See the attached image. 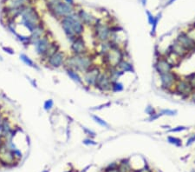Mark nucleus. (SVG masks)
Segmentation results:
<instances>
[{
  "label": "nucleus",
  "mask_w": 195,
  "mask_h": 172,
  "mask_svg": "<svg viewBox=\"0 0 195 172\" xmlns=\"http://www.w3.org/2000/svg\"><path fill=\"white\" fill-rule=\"evenodd\" d=\"M26 78L28 79V81L30 83V84L33 86L34 88H38V83H37L36 80H35V79H32V78H30V77H27V76H26Z\"/></svg>",
  "instance_id": "a19ab883"
},
{
  "label": "nucleus",
  "mask_w": 195,
  "mask_h": 172,
  "mask_svg": "<svg viewBox=\"0 0 195 172\" xmlns=\"http://www.w3.org/2000/svg\"><path fill=\"white\" fill-rule=\"evenodd\" d=\"M91 117L93 119V121H95V123H96L97 124H99L101 127H103V128H109V124L105 121L104 119H102L101 117H100L99 116L97 115H91Z\"/></svg>",
  "instance_id": "cd10ccee"
},
{
  "label": "nucleus",
  "mask_w": 195,
  "mask_h": 172,
  "mask_svg": "<svg viewBox=\"0 0 195 172\" xmlns=\"http://www.w3.org/2000/svg\"><path fill=\"white\" fill-rule=\"evenodd\" d=\"M174 1H175V0H169V1L167 2V5H172Z\"/></svg>",
  "instance_id": "c03bdc74"
},
{
  "label": "nucleus",
  "mask_w": 195,
  "mask_h": 172,
  "mask_svg": "<svg viewBox=\"0 0 195 172\" xmlns=\"http://www.w3.org/2000/svg\"><path fill=\"white\" fill-rule=\"evenodd\" d=\"M188 99L192 100V102H195V90H193V91H192V92L190 94V96H189V98H188Z\"/></svg>",
  "instance_id": "79ce46f5"
},
{
  "label": "nucleus",
  "mask_w": 195,
  "mask_h": 172,
  "mask_svg": "<svg viewBox=\"0 0 195 172\" xmlns=\"http://www.w3.org/2000/svg\"><path fill=\"white\" fill-rule=\"evenodd\" d=\"M167 139L170 144H173L176 147H181L182 146V140L181 138H179V137H176L173 136H168Z\"/></svg>",
  "instance_id": "c85d7f7f"
},
{
  "label": "nucleus",
  "mask_w": 195,
  "mask_h": 172,
  "mask_svg": "<svg viewBox=\"0 0 195 172\" xmlns=\"http://www.w3.org/2000/svg\"><path fill=\"white\" fill-rule=\"evenodd\" d=\"M193 90L194 89L192 88L191 83L185 77H181V78L175 83L172 92L180 96L182 98H189V96Z\"/></svg>",
  "instance_id": "39448f33"
},
{
  "label": "nucleus",
  "mask_w": 195,
  "mask_h": 172,
  "mask_svg": "<svg viewBox=\"0 0 195 172\" xmlns=\"http://www.w3.org/2000/svg\"><path fill=\"white\" fill-rule=\"evenodd\" d=\"M21 24L24 26L30 33H31L38 24H40V18L36 11L30 7H23L20 11Z\"/></svg>",
  "instance_id": "f03ea898"
},
{
  "label": "nucleus",
  "mask_w": 195,
  "mask_h": 172,
  "mask_svg": "<svg viewBox=\"0 0 195 172\" xmlns=\"http://www.w3.org/2000/svg\"><path fill=\"white\" fill-rule=\"evenodd\" d=\"M2 119H3V117H1V115H0V123H1V121H2Z\"/></svg>",
  "instance_id": "09e8293b"
},
{
  "label": "nucleus",
  "mask_w": 195,
  "mask_h": 172,
  "mask_svg": "<svg viewBox=\"0 0 195 172\" xmlns=\"http://www.w3.org/2000/svg\"><path fill=\"white\" fill-rule=\"evenodd\" d=\"M159 81H161V88L166 91L172 92L175 83H177L181 76L177 74L174 71L162 73L159 75Z\"/></svg>",
  "instance_id": "20e7f679"
},
{
  "label": "nucleus",
  "mask_w": 195,
  "mask_h": 172,
  "mask_svg": "<svg viewBox=\"0 0 195 172\" xmlns=\"http://www.w3.org/2000/svg\"><path fill=\"white\" fill-rule=\"evenodd\" d=\"M43 172H49V169H45V170H43Z\"/></svg>",
  "instance_id": "de8ad7c7"
},
{
  "label": "nucleus",
  "mask_w": 195,
  "mask_h": 172,
  "mask_svg": "<svg viewBox=\"0 0 195 172\" xmlns=\"http://www.w3.org/2000/svg\"><path fill=\"white\" fill-rule=\"evenodd\" d=\"M154 69L156 72L159 75L173 71L174 66L162 55L156 58V61L154 63Z\"/></svg>",
  "instance_id": "ddd939ff"
},
{
  "label": "nucleus",
  "mask_w": 195,
  "mask_h": 172,
  "mask_svg": "<svg viewBox=\"0 0 195 172\" xmlns=\"http://www.w3.org/2000/svg\"><path fill=\"white\" fill-rule=\"evenodd\" d=\"M192 172H195V171H193V170H192Z\"/></svg>",
  "instance_id": "8fccbe9b"
},
{
  "label": "nucleus",
  "mask_w": 195,
  "mask_h": 172,
  "mask_svg": "<svg viewBox=\"0 0 195 172\" xmlns=\"http://www.w3.org/2000/svg\"><path fill=\"white\" fill-rule=\"evenodd\" d=\"M51 38H49L47 34L45 36H43V38H41L40 39H38L36 43L33 44L34 48H35V51L36 53L42 58L45 53L47 50L49 49L50 44H51Z\"/></svg>",
  "instance_id": "4468645a"
},
{
  "label": "nucleus",
  "mask_w": 195,
  "mask_h": 172,
  "mask_svg": "<svg viewBox=\"0 0 195 172\" xmlns=\"http://www.w3.org/2000/svg\"><path fill=\"white\" fill-rule=\"evenodd\" d=\"M110 50H111V46H110L109 41L98 43V50H97V53L100 56L102 57V56L106 55L108 52H109Z\"/></svg>",
  "instance_id": "b1692460"
},
{
  "label": "nucleus",
  "mask_w": 195,
  "mask_h": 172,
  "mask_svg": "<svg viewBox=\"0 0 195 172\" xmlns=\"http://www.w3.org/2000/svg\"><path fill=\"white\" fill-rule=\"evenodd\" d=\"M156 112H157V110H155V108H154L153 106H152L151 105H147V107H146V109H145V113L148 114V116H150L155 114Z\"/></svg>",
  "instance_id": "f704fd0d"
},
{
  "label": "nucleus",
  "mask_w": 195,
  "mask_h": 172,
  "mask_svg": "<svg viewBox=\"0 0 195 172\" xmlns=\"http://www.w3.org/2000/svg\"><path fill=\"white\" fill-rule=\"evenodd\" d=\"M54 107V101L53 99H48L43 103V110L45 111H49Z\"/></svg>",
  "instance_id": "473e14b6"
},
{
  "label": "nucleus",
  "mask_w": 195,
  "mask_h": 172,
  "mask_svg": "<svg viewBox=\"0 0 195 172\" xmlns=\"http://www.w3.org/2000/svg\"><path fill=\"white\" fill-rule=\"evenodd\" d=\"M51 11L55 14L56 17H58L60 19L66 18V17L71 15L74 13V7L73 5L67 4L66 2H55L51 3Z\"/></svg>",
  "instance_id": "423d86ee"
},
{
  "label": "nucleus",
  "mask_w": 195,
  "mask_h": 172,
  "mask_svg": "<svg viewBox=\"0 0 195 172\" xmlns=\"http://www.w3.org/2000/svg\"><path fill=\"white\" fill-rule=\"evenodd\" d=\"M66 58H67L66 53L63 50H59L56 53L50 56L44 64L51 69H59L64 66Z\"/></svg>",
  "instance_id": "1a4fd4ad"
},
{
  "label": "nucleus",
  "mask_w": 195,
  "mask_h": 172,
  "mask_svg": "<svg viewBox=\"0 0 195 172\" xmlns=\"http://www.w3.org/2000/svg\"><path fill=\"white\" fill-rule=\"evenodd\" d=\"M59 50H61L60 44H59L57 41L52 40V41H51V44H50V45H49V49H48L47 51H46V53H45L42 58H41V59H40L41 64H45L46 61L48 60V58H49L50 56H52L54 53H56L57 51H58Z\"/></svg>",
  "instance_id": "a211bd4d"
},
{
  "label": "nucleus",
  "mask_w": 195,
  "mask_h": 172,
  "mask_svg": "<svg viewBox=\"0 0 195 172\" xmlns=\"http://www.w3.org/2000/svg\"><path fill=\"white\" fill-rule=\"evenodd\" d=\"M95 64V56L88 52L83 55H73L67 56L63 68H70L76 71L79 73L83 74L88 69Z\"/></svg>",
  "instance_id": "f257e3e1"
},
{
  "label": "nucleus",
  "mask_w": 195,
  "mask_h": 172,
  "mask_svg": "<svg viewBox=\"0 0 195 172\" xmlns=\"http://www.w3.org/2000/svg\"><path fill=\"white\" fill-rule=\"evenodd\" d=\"M77 16L79 19L81 20V22L84 24V25H88V26H92L95 24L96 23V19L93 16H91L88 12L81 10L79 11V12L77 13Z\"/></svg>",
  "instance_id": "6ab92c4d"
},
{
  "label": "nucleus",
  "mask_w": 195,
  "mask_h": 172,
  "mask_svg": "<svg viewBox=\"0 0 195 172\" xmlns=\"http://www.w3.org/2000/svg\"><path fill=\"white\" fill-rule=\"evenodd\" d=\"M82 144L88 146H96L97 145V142L94 140V138H90V137H87V138L82 140Z\"/></svg>",
  "instance_id": "72a5a7b5"
},
{
  "label": "nucleus",
  "mask_w": 195,
  "mask_h": 172,
  "mask_svg": "<svg viewBox=\"0 0 195 172\" xmlns=\"http://www.w3.org/2000/svg\"><path fill=\"white\" fill-rule=\"evenodd\" d=\"M65 70V72L66 74L68 75V77L72 79L75 83L82 85V86H84V83H83V80H82V77L80 75L79 72H77L76 71L73 70V69H70V68H63Z\"/></svg>",
  "instance_id": "412c9836"
},
{
  "label": "nucleus",
  "mask_w": 195,
  "mask_h": 172,
  "mask_svg": "<svg viewBox=\"0 0 195 172\" xmlns=\"http://www.w3.org/2000/svg\"><path fill=\"white\" fill-rule=\"evenodd\" d=\"M80 126H81V128H82L83 133H84L88 137H90V138H95V137L96 136V133L94 130H90V129H88V128H87V127H85V126H83V125H81V124H80Z\"/></svg>",
  "instance_id": "c756f323"
},
{
  "label": "nucleus",
  "mask_w": 195,
  "mask_h": 172,
  "mask_svg": "<svg viewBox=\"0 0 195 172\" xmlns=\"http://www.w3.org/2000/svg\"><path fill=\"white\" fill-rule=\"evenodd\" d=\"M0 127H1V130H2V136L3 138L5 139V137L10 134V132L12 130V127L11 124V122L8 117H3L1 123H0Z\"/></svg>",
  "instance_id": "4be33fe9"
},
{
  "label": "nucleus",
  "mask_w": 195,
  "mask_h": 172,
  "mask_svg": "<svg viewBox=\"0 0 195 172\" xmlns=\"http://www.w3.org/2000/svg\"><path fill=\"white\" fill-rule=\"evenodd\" d=\"M115 67H117L118 70H120L123 74L127 72L134 73V68L133 64L127 59H122Z\"/></svg>",
  "instance_id": "aec40b11"
},
{
  "label": "nucleus",
  "mask_w": 195,
  "mask_h": 172,
  "mask_svg": "<svg viewBox=\"0 0 195 172\" xmlns=\"http://www.w3.org/2000/svg\"><path fill=\"white\" fill-rule=\"evenodd\" d=\"M146 14H147V16H148V24L151 25V24H153V20H154V16H153L149 11H146Z\"/></svg>",
  "instance_id": "4c0bfd02"
},
{
  "label": "nucleus",
  "mask_w": 195,
  "mask_h": 172,
  "mask_svg": "<svg viewBox=\"0 0 195 172\" xmlns=\"http://www.w3.org/2000/svg\"><path fill=\"white\" fill-rule=\"evenodd\" d=\"M68 17L70 20V23H71V25H72V28H73V30L76 34V37L82 36V34L84 33V30H85V25L81 22L77 14L73 13Z\"/></svg>",
  "instance_id": "dca6fc26"
},
{
  "label": "nucleus",
  "mask_w": 195,
  "mask_h": 172,
  "mask_svg": "<svg viewBox=\"0 0 195 172\" xmlns=\"http://www.w3.org/2000/svg\"><path fill=\"white\" fill-rule=\"evenodd\" d=\"M46 34H47V32H46V30H45L43 24H42L41 23L39 24H38L36 26V28L34 29V30L30 34V45H33L38 39H40L41 38L45 36Z\"/></svg>",
  "instance_id": "f3484780"
},
{
  "label": "nucleus",
  "mask_w": 195,
  "mask_h": 172,
  "mask_svg": "<svg viewBox=\"0 0 195 172\" xmlns=\"http://www.w3.org/2000/svg\"><path fill=\"white\" fill-rule=\"evenodd\" d=\"M161 19V13L159 12L157 14L156 17H154V20L153 22V24H151L152 28H151V31H150V35L152 37H155L156 36V30H157V26H158V24H159V19Z\"/></svg>",
  "instance_id": "393cba45"
},
{
  "label": "nucleus",
  "mask_w": 195,
  "mask_h": 172,
  "mask_svg": "<svg viewBox=\"0 0 195 172\" xmlns=\"http://www.w3.org/2000/svg\"><path fill=\"white\" fill-rule=\"evenodd\" d=\"M70 51L73 55H83L90 52L82 36H77L70 43Z\"/></svg>",
  "instance_id": "9d476101"
},
{
  "label": "nucleus",
  "mask_w": 195,
  "mask_h": 172,
  "mask_svg": "<svg viewBox=\"0 0 195 172\" xmlns=\"http://www.w3.org/2000/svg\"><path fill=\"white\" fill-rule=\"evenodd\" d=\"M65 172H75V170H73V169H70V170H68V171H65Z\"/></svg>",
  "instance_id": "49530a36"
},
{
  "label": "nucleus",
  "mask_w": 195,
  "mask_h": 172,
  "mask_svg": "<svg viewBox=\"0 0 195 172\" xmlns=\"http://www.w3.org/2000/svg\"><path fill=\"white\" fill-rule=\"evenodd\" d=\"M195 142V134L194 135H192V136H190L189 138L186 140V146H190L192 144H193Z\"/></svg>",
  "instance_id": "58836bf2"
},
{
  "label": "nucleus",
  "mask_w": 195,
  "mask_h": 172,
  "mask_svg": "<svg viewBox=\"0 0 195 172\" xmlns=\"http://www.w3.org/2000/svg\"><path fill=\"white\" fill-rule=\"evenodd\" d=\"M161 116H162V115L161 114V112H156L155 114H153V115H152V116H148V122H153V121H156L157 119H159V117Z\"/></svg>",
  "instance_id": "c9c22d12"
},
{
  "label": "nucleus",
  "mask_w": 195,
  "mask_h": 172,
  "mask_svg": "<svg viewBox=\"0 0 195 172\" xmlns=\"http://www.w3.org/2000/svg\"><path fill=\"white\" fill-rule=\"evenodd\" d=\"M19 58L25 65H27L29 67H31V68L35 69V70H37L38 71H40V67L36 63H35L28 55H26L25 53H20L19 54Z\"/></svg>",
  "instance_id": "5701e85b"
},
{
  "label": "nucleus",
  "mask_w": 195,
  "mask_h": 172,
  "mask_svg": "<svg viewBox=\"0 0 195 172\" xmlns=\"http://www.w3.org/2000/svg\"><path fill=\"white\" fill-rule=\"evenodd\" d=\"M2 50L5 51V53H7L9 55H14L15 54V50L10 46H2Z\"/></svg>",
  "instance_id": "e433bc0d"
},
{
  "label": "nucleus",
  "mask_w": 195,
  "mask_h": 172,
  "mask_svg": "<svg viewBox=\"0 0 195 172\" xmlns=\"http://www.w3.org/2000/svg\"><path fill=\"white\" fill-rule=\"evenodd\" d=\"M111 85H112V81L110 79L109 73L105 70H102L99 74V76L97 77L94 88H96L100 92L107 93V92H111Z\"/></svg>",
  "instance_id": "0eeeda50"
},
{
  "label": "nucleus",
  "mask_w": 195,
  "mask_h": 172,
  "mask_svg": "<svg viewBox=\"0 0 195 172\" xmlns=\"http://www.w3.org/2000/svg\"><path fill=\"white\" fill-rule=\"evenodd\" d=\"M94 26V37L98 43L108 42L111 38L110 26L100 21H96Z\"/></svg>",
  "instance_id": "7ed1b4c3"
},
{
  "label": "nucleus",
  "mask_w": 195,
  "mask_h": 172,
  "mask_svg": "<svg viewBox=\"0 0 195 172\" xmlns=\"http://www.w3.org/2000/svg\"><path fill=\"white\" fill-rule=\"evenodd\" d=\"M167 51L168 53L175 56L177 58H179L180 60L184 59L190 53L189 51L186 50L178 41H176V39H174L173 41V43L169 45V47H168Z\"/></svg>",
  "instance_id": "9b49d317"
},
{
  "label": "nucleus",
  "mask_w": 195,
  "mask_h": 172,
  "mask_svg": "<svg viewBox=\"0 0 195 172\" xmlns=\"http://www.w3.org/2000/svg\"><path fill=\"white\" fill-rule=\"evenodd\" d=\"M15 37H16V38L18 40L21 44H23L24 46L27 47V46H30V36H24V35H22V34H19V33L16 32L15 34Z\"/></svg>",
  "instance_id": "a878e982"
},
{
  "label": "nucleus",
  "mask_w": 195,
  "mask_h": 172,
  "mask_svg": "<svg viewBox=\"0 0 195 172\" xmlns=\"http://www.w3.org/2000/svg\"><path fill=\"white\" fill-rule=\"evenodd\" d=\"M60 23H61L62 29L65 34L67 39L69 41V43H71L76 38V34L73 30V28H72V25H71V23H70L69 17H66V18L62 19Z\"/></svg>",
  "instance_id": "2eb2a0df"
},
{
  "label": "nucleus",
  "mask_w": 195,
  "mask_h": 172,
  "mask_svg": "<svg viewBox=\"0 0 195 172\" xmlns=\"http://www.w3.org/2000/svg\"><path fill=\"white\" fill-rule=\"evenodd\" d=\"M175 39L189 52H192L193 50H195V39H193L188 33L181 31L177 35Z\"/></svg>",
  "instance_id": "f8f14e48"
},
{
  "label": "nucleus",
  "mask_w": 195,
  "mask_h": 172,
  "mask_svg": "<svg viewBox=\"0 0 195 172\" xmlns=\"http://www.w3.org/2000/svg\"><path fill=\"white\" fill-rule=\"evenodd\" d=\"M49 4H51V3H55V2H58V1H60V0H49Z\"/></svg>",
  "instance_id": "a18cd8bd"
},
{
  "label": "nucleus",
  "mask_w": 195,
  "mask_h": 172,
  "mask_svg": "<svg viewBox=\"0 0 195 172\" xmlns=\"http://www.w3.org/2000/svg\"><path fill=\"white\" fill-rule=\"evenodd\" d=\"M110 105V103H108V104H105V105H101L100 106H96L95 108H90L91 110H101L102 108H105V107H109Z\"/></svg>",
  "instance_id": "ea45409f"
},
{
  "label": "nucleus",
  "mask_w": 195,
  "mask_h": 172,
  "mask_svg": "<svg viewBox=\"0 0 195 172\" xmlns=\"http://www.w3.org/2000/svg\"><path fill=\"white\" fill-rule=\"evenodd\" d=\"M101 71H102L101 68L99 65L95 64L86 72H84L82 74V80H83L84 86H87L88 88L95 87L97 77L99 76Z\"/></svg>",
  "instance_id": "6e6552de"
},
{
  "label": "nucleus",
  "mask_w": 195,
  "mask_h": 172,
  "mask_svg": "<svg viewBox=\"0 0 195 172\" xmlns=\"http://www.w3.org/2000/svg\"><path fill=\"white\" fill-rule=\"evenodd\" d=\"M188 130V127L186 126H183V125H179V126H176V127H173V128H171L167 130L168 133H180V132H182V131H185Z\"/></svg>",
  "instance_id": "2f4dec72"
},
{
  "label": "nucleus",
  "mask_w": 195,
  "mask_h": 172,
  "mask_svg": "<svg viewBox=\"0 0 195 172\" xmlns=\"http://www.w3.org/2000/svg\"><path fill=\"white\" fill-rule=\"evenodd\" d=\"M64 2H66L67 4L71 5H74V0H64Z\"/></svg>",
  "instance_id": "37998d69"
},
{
  "label": "nucleus",
  "mask_w": 195,
  "mask_h": 172,
  "mask_svg": "<svg viewBox=\"0 0 195 172\" xmlns=\"http://www.w3.org/2000/svg\"><path fill=\"white\" fill-rule=\"evenodd\" d=\"M162 116H174L178 114L177 110H170V109H162L159 110Z\"/></svg>",
  "instance_id": "7c9ffc66"
},
{
  "label": "nucleus",
  "mask_w": 195,
  "mask_h": 172,
  "mask_svg": "<svg viewBox=\"0 0 195 172\" xmlns=\"http://www.w3.org/2000/svg\"><path fill=\"white\" fill-rule=\"evenodd\" d=\"M123 90H124V85L122 83H121L119 81L112 82V85H111L112 93H119V92L123 91Z\"/></svg>",
  "instance_id": "bb28decb"
}]
</instances>
